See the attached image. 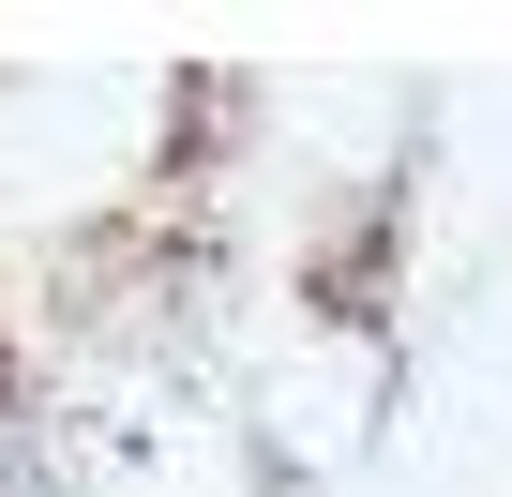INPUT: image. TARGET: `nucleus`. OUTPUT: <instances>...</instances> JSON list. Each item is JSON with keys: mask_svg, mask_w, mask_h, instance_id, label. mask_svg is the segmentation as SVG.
Wrapping results in <instances>:
<instances>
[{"mask_svg": "<svg viewBox=\"0 0 512 497\" xmlns=\"http://www.w3.org/2000/svg\"><path fill=\"white\" fill-rule=\"evenodd\" d=\"M392 257H407V196H377L362 226L317 241V257H302V302H317L332 332H377V317H392Z\"/></svg>", "mask_w": 512, "mask_h": 497, "instance_id": "f257e3e1", "label": "nucleus"}]
</instances>
